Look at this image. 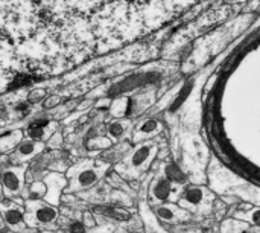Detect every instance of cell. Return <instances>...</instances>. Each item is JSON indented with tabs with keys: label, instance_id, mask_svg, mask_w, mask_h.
Here are the masks:
<instances>
[{
	"label": "cell",
	"instance_id": "obj_1",
	"mask_svg": "<svg viewBox=\"0 0 260 233\" xmlns=\"http://www.w3.org/2000/svg\"><path fill=\"white\" fill-rule=\"evenodd\" d=\"M107 171L108 163L101 159H81L73 162L66 171L67 188L64 194H79L98 186Z\"/></svg>",
	"mask_w": 260,
	"mask_h": 233
},
{
	"label": "cell",
	"instance_id": "obj_2",
	"mask_svg": "<svg viewBox=\"0 0 260 233\" xmlns=\"http://www.w3.org/2000/svg\"><path fill=\"white\" fill-rule=\"evenodd\" d=\"M59 209L44 200H24V221L27 227L44 233H53L58 226Z\"/></svg>",
	"mask_w": 260,
	"mask_h": 233
},
{
	"label": "cell",
	"instance_id": "obj_3",
	"mask_svg": "<svg viewBox=\"0 0 260 233\" xmlns=\"http://www.w3.org/2000/svg\"><path fill=\"white\" fill-rule=\"evenodd\" d=\"M26 166L27 165L9 166L0 174V185L3 188L5 198L8 200L21 198V194L26 186Z\"/></svg>",
	"mask_w": 260,
	"mask_h": 233
},
{
	"label": "cell",
	"instance_id": "obj_4",
	"mask_svg": "<svg viewBox=\"0 0 260 233\" xmlns=\"http://www.w3.org/2000/svg\"><path fill=\"white\" fill-rule=\"evenodd\" d=\"M152 160V150L151 147H140L134 153H131L129 157H126L117 168V174L126 177V179H136L140 176L148 166V163Z\"/></svg>",
	"mask_w": 260,
	"mask_h": 233
},
{
	"label": "cell",
	"instance_id": "obj_5",
	"mask_svg": "<svg viewBox=\"0 0 260 233\" xmlns=\"http://www.w3.org/2000/svg\"><path fill=\"white\" fill-rule=\"evenodd\" d=\"M0 214L5 221V226L9 232H23L27 226L24 221V200H5L0 205Z\"/></svg>",
	"mask_w": 260,
	"mask_h": 233
},
{
	"label": "cell",
	"instance_id": "obj_6",
	"mask_svg": "<svg viewBox=\"0 0 260 233\" xmlns=\"http://www.w3.org/2000/svg\"><path fill=\"white\" fill-rule=\"evenodd\" d=\"M59 122L52 119L50 116H38L34 121L29 122V125L23 130L24 131V137L37 140V142H43L46 143L47 139L58 130Z\"/></svg>",
	"mask_w": 260,
	"mask_h": 233
},
{
	"label": "cell",
	"instance_id": "obj_7",
	"mask_svg": "<svg viewBox=\"0 0 260 233\" xmlns=\"http://www.w3.org/2000/svg\"><path fill=\"white\" fill-rule=\"evenodd\" d=\"M46 150V143L43 142H37L32 139L24 137L15 148L14 151L9 153V160L12 166H18V165H27L32 159H35L40 153H43Z\"/></svg>",
	"mask_w": 260,
	"mask_h": 233
},
{
	"label": "cell",
	"instance_id": "obj_8",
	"mask_svg": "<svg viewBox=\"0 0 260 233\" xmlns=\"http://www.w3.org/2000/svg\"><path fill=\"white\" fill-rule=\"evenodd\" d=\"M46 186H47V194L44 197V201L59 206L61 205V197L67 188V177L64 172H49L44 179Z\"/></svg>",
	"mask_w": 260,
	"mask_h": 233
},
{
	"label": "cell",
	"instance_id": "obj_9",
	"mask_svg": "<svg viewBox=\"0 0 260 233\" xmlns=\"http://www.w3.org/2000/svg\"><path fill=\"white\" fill-rule=\"evenodd\" d=\"M88 211L93 214L94 220H104V221H111V223H126L131 220V214L128 211L114 208V206L91 205L88 206Z\"/></svg>",
	"mask_w": 260,
	"mask_h": 233
},
{
	"label": "cell",
	"instance_id": "obj_10",
	"mask_svg": "<svg viewBox=\"0 0 260 233\" xmlns=\"http://www.w3.org/2000/svg\"><path fill=\"white\" fill-rule=\"evenodd\" d=\"M206 201V191L203 188H197V186H190L187 189H184L183 197H181V206L189 208V209H198L200 206H203Z\"/></svg>",
	"mask_w": 260,
	"mask_h": 233
},
{
	"label": "cell",
	"instance_id": "obj_11",
	"mask_svg": "<svg viewBox=\"0 0 260 233\" xmlns=\"http://www.w3.org/2000/svg\"><path fill=\"white\" fill-rule=\"evenodd\" d=\"M24 139V131L23 130H12L8 133L0 134V156L9 154L14 151V148Z\"/></svg>",
	"mask_w": 260,
	"mask_h": 233
},
{
	"label": "cell",
	"instance_id": "obj_12",
	"mask_svg": "<svg viewBox=\"0 0 260 233\" xmlns=\"http://www.w3.org/2000/svg\"><path fill=\"white\" fill-rule=\"evenodd\" d=\"M56 226L59 229H64L67 233H88L87 224L81 218H69L66 215H59Z\"/></svg>",
	"mask_w": 260,
	"mask_h": 233
},
{
	"label": "cell",
	"instance_id": "obj_13",
	"mask_svg": "<svg viewBox=\"0 0 260 233\" xmlns=\"http://www.w3.org/2000/svg\"><path fill=\"white\" fill-rule=\"evenodd\" d=\"M47 194V186L44 180H37L32 183H27L24 186V191L21 194L23 200H44Z\"/></svg>",
	"mask_w": 260,
	"mask_h": 233
},
{
	"label": "cell",
	"instance_id": "obj_14",
	"mask_svg": "<svg viewBox=\"0 0 260 233\" xmlns=\"http://www.w3.org/2000/svg\"><path fill=\"white\" fill-rule=\"evenodd\" d=\"M171 194H172V182H169L168 179L157 180L151 188V195L155 201H166L169 200Z\"/></svg>",
	"mask_w": 260,
	"mask_h": 233
},
{
	"label": "cell",
	"instance_id": "obj_15",
	"mask_svg": "<svg viewBox=\"0 0 260 233\" xmlns=\"http://www.w3.org/2000/svg\"><path fill=\"white\" fill-rule=\"evenodd\" d=\"M67 101H69L67 96L59 95V93H52V95H47V96H46V99L41 102V105H43V110H44V111H53V110H56L58 107L64 105Z\"/></svg>",
	"mask_w": 260,
	"mask_h": 233
},
{
	"label": "cell",
	"instance_id": "obj_16",
	"mask_svg": "<svg viewBox=\"0 0 260 233\" xmlns=\"http://www.w3.org/2000/svg\"><path fill=\"white\" fill-rule=\"evenodd\" d=\"M64 142H66V134L64 130L58 128L46 142V148L47 150H62L64 148Z\"/></svg>",
	"mask_w": 260,
	"mask_h": 233
},
{
	"label": "cell",
	"instance_id": "obj_17",
	"mask_svg": "<svg viewBox=\"0 0 260 233\" xmlns=\"http://www.w3.org/2000/svg\"><path fill=\"white\" fill-rule=\"evenodd\" d=\"M166 179L172 183H184L186 182L184 172L178 166H174V165L166 168Z\"/></svg>",
	"mask_w": 260,
	"mask_h": 233
},
{
	"label": "cell",
	"instance_id": "obj_18",
	"mask_svg": "<svg viewBox=\"0 0 260 233\" xmlns=\"http://www.w3.org/2000/svg\"><path fill=\"white\" fill-rule=\"evenodd\" d=\"M46 96H47V93H46L44 89H32L26 96V102L30 104V105H35V104L43 102L46 99Z\"/></svg>",
	"mask_w": 260,
	"mask_h": 233
},
{
	"label": "cell",
	"instance_id": "obj_19",
	"mask_svg": "<svg viewBox=\"0 0 260 233\" xmlns=\"http://www.w3.org/2000/svg\"><path fill=\"white\" fill-rule=\"evenodd\" d=\"M107 133H108L113 139H120V137L123 136V133H125V127H123L122 122L114 121V122H111V124L107 125Z\"/></svg>",
	"mask_w": 260,
	"mask_h": 233
},
{
	"label": "cell",
	"instance_id": "obj_20",
	"mask_svg": "<svg viewBox=\"0 0 260 233\" xmlns=\"http://www.w3.org/2000/svg\"><path fill=\"white\" fill-rule=\"evenodd\" d=\"M157 215L161 218V220H165V221H174L177 217H175V212L171 209V208H168V206H160L158 209H157Z\"/></svg>",
	"mask_w": 260,
	"mask_h": 233
},
{
	"label": "cell",
	"instance_id": "obj_21",
	"mask_svg": "<svg viewBox=\"0 0 260 233\" xmlns=\"http://www.w3.org/2000/svg\"><path fill=\"white\" fill-rule=\"evenodd\" d=\"M250 221H251L253 224H256L257 227H260V209H257V211H254V212L250 214Z\"/></svg>",
	"mask_w": 260,
	"mask_h": 233
},
{
	"label": "cell",
	"instance_id": "obj_22",
	"mask_svg": "<svg viewBox=\"0 0 260 233\" xmlns=\"http://www.w3.org/2000/svg\"><path fill=\"white\" fill-rule=\"evenodd\" d=\"M0 233H8V229H6V226H5V221H3V218H2V214H0Z\"/></svg>",
	"mask_w": 260,
	"mask_h": 233
},
{
	"label": "cell",
	"instance_id": "obj_23",
	"mask_svg": "<svg viewBox=\"0 0 260 233\" xmlns=\"http://www.w3.org/2000/svg\"><path fill=\"white\" fill-rule=\"evenodd\" d=\"M6 198H5V194H3V188H2V185H0V205L5 201Z\"/></svg>",
	"mask_w": 260,
	"mask_h": 233
}]
</instances>
